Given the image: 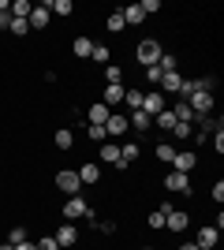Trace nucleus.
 Listing matches in <instances>:
<instances>
[{
  "mask_svg": "<svg viewBox=\"0 0 224 250\" xmlns=\"http://www.w3.org/2000/svg\"><path fill=\"white\" fill-rule=\"evenodd\" d=\"M120 11H123V22H127V26H139V22H146V15H142L139 4H131V8H120Z\"/></svg>",
  "mask_w": 224,
  "mask_h": 250,
  "instance_id": "393cba45",
  "label": "nucleus"
},
{
  "mask_svg": "<svg viewBox=\"0 0 224 250\" xmlns=\"http://www.w3.org/2000/svg\"><path fill=\"white\" fill-rule=\"evenodd\" d=\"M161 52H164V45H161L157 38H142V42L135 45V60H139L142 67H157Z\"/></svg>",
  "mask_w": 224,
  "mask_h": 250,
  "instance_id": "f257e3e1",
  "label": "nucleus"
},
{
  "mask_svg": "<svg viewBox=\"0 0 224 250\" xmlns=\"http://www.w3.org/2000/svg\"><path fill=\"white\" fill-rule=\"evenodd\" d=\"M127 124H131V131H149L153 120H149L146 112H127Z\"/></svg>",
  "mask_w": 224,
  "mask_h": 250,
  "instance_id": "5701e85b",
  "label": "nucleus"
},
{
  "mask_svg": "<svg viewBox=\"0 0 224 250\" xmlns=\"http://www.w3.org/2000/svg\"><path fill=\"white\" fill-rule=\"evenodd\" d=\"M139 250H157V247H139Z\"/></svg>",
  "mask_w": 224,
  "mask_h": 250,
  "instance_id": "49530a36",
  "label": "nucleus"
},
{
  "mask_svg": "<svg viewBox=\"0 0 224 250\" xmlns=\"http://www.w3.org/2000/svg\"><path fill=\"white\" fill-rule=\"evenodd\" d=\"M217 243H221V231H217L213 224L198 228V235H194V247H198V250H217Z\"/></svg>",
  "mask_w": 224,
  "mask_h": 250,
  "instance_id": "0eeeda50",
  "label": "nucleus"
},
{
  "mask_svg": "<svg viewBox=\"0 0 224 250\" xmlns=\"http://www.w3.org/2000/svg\"><path fill=\"white\" fill-rule=\"evenodd\" d=\"M127 131H131V124H127V116H123V112H112V116H108V124H105V135L108 138H123Z\"/></svg>",
  "mask_w": 224,
  "mask_h": 250,
  "instance_id": "9b49d317",
  "label": "nucleus"
},
{
  "mask_svg": "<svg viewBox=\"0 0 224 250\" xmlns=\"http://www.w3.org/2000/svg\"><path fill=\"white\" fill-rule=\"evenodd\" d=\"M164 190H172V194H191V176L168 172V176H164Z\"/></svg>",
  "mask_w": 224,
  "mask_h": 250,
  "instance_id": "9d476101",
  "label": "nucleus"
},
{
  "mask_svg": "<svg viewBox=\"0 0 224 250\" xmlns=\"http://www.w3.org/2000/svg\"><path fill=\"white\" fill-rule=\"evenodd\" d=\"M146 224H149V228H153V231H161V228H164V213H161V209H153Z\"/></svg>",
  "mask_w": 224,
  "mask_h": 250,
  "instance_id": "c9c22d12",
  "label": "nucleus"
},
{
  "mask_svg": "<svg viewBox=\"0 0 224 250\" xmlns=\"http://www.w3.org/2000/svg\"><path fill=\"white\" fill-rule=\"evenodd\" d=\"M15 250H38V243H34V239H26V243H19Z\"/></svg>",
  "mask_w": 224,
  "mask_h": 250,
  "instance_id": "37998d69",
  "label": "nucleus"
},
{
  "mask_svg": "<svg viewBox=\"0 0 224 250\" xmlns=\"http://www.w3.org/2000/svg\"><path fill=\"white\" fill-rule=\"evenodd\" d=\"M180 86H183V75L180 71H164V75H161V83H157V90L168 97V94H180Z\"/></svg>",
  "mask_w": 224,
  "mask_h": 250,
  "instance_id": "4468645a",
  "label": "nucleus"
},
{
  "mask_svg": "<svg viewBox=\"0 0 224 250\" xmlns=\"http://www.w3.org/2000/svg\"><path fill=\"white\" fill-rule=\"evenodd\" d=\"M86 213H90V206H86L82 194H71V198L64 202V220H82Z\"/></svg>",
  "mask_w": 224,
  "mask_h": 250,
  "instance_id": "423d86ee",
  "label": "nucleus"
},
{
  "mask_svg": "<svg viewBox=\"0 0 224 250\" xmlns=\"http://www.w3.org/2000/svg\"><path fill=\"white\" fill-rule=\"evenodd\" d=\"M168 135H172V138H180V142H187V138L194 135V127H191V124H176V127L168 131Z\"/></svg>",
  "mask_w": 224,
  "mask_h": 250,
  "instance_id": "473e14b6",
  "label": "nucleus"
},
{
  "mask_svg": "<svg viewBox=\"0 0 224 250\" xmlns=\"http://www.w3.org/2000/svg\"><path fill=\"white\" fill-rule=\"evenodd\" d=\"M153 124H157L161 131H172V127H176V116H172L168 108H164V112H161V116H153Z\"/></svg>",
  "mask_w": 224,
  "mask_h": 250,
  "instance_id": "2f4dec72",
  "label": "nucleus"
},
{
  "mask_svg": "<svg viewBox=\"0 0 224 250\" xmlns=\"http://www.w3.org/2000/svg\"><path fill=\"white\" fill-rule=\"evenodd\" d=\"M53 239L60 243V250H71L75 243H79V228H75V224H67V220H64V224H60V228L53 231Z\"/></svg>",
  "mask_w": 224,
  "mask_h": 250,
  "instance_id": "6e6552de",
  "label": "nucleus"
},
{
  "mask_svg": "<svg viewBox=\"0 0 224 250\" xmlns=\"http://www.w3.org/2000/svg\"><path fill=\"white\" fill-rule=\"evenodd\" d=\"M53 142H56V149H71L75 146V131H67V127H60L53 135Z\"/></svg>",
  "mask_w": 224,
  "mask_h": 250,
  "instance_id": "bb28decb",
  "label": "nucleus"
},
{
  "mask_svg": "<svg viewBox=\"0 0 224 250\" xmlns=\"http://www.w3.org/2000/svg\"><path fill=\"white\" fill-rule=\"evenodd\" d=\"M139 8H142V15L149 19V15H157V11H161V0H142Z\"/></svg>",
  "mask_w": 224,
  "mask_h": 250,
  "instance_id": "e433bc0d",
  "label": "nucleus"
},
{
  "mask_svg": "<svg viewBox=\"0 0 224 250\" xmlns=\"http://www.w3.org/2000/svg\"><path fill=\"white\" fill-rule=\"evenodd\" d=\"M176 250H198V247H194V243H183V247H176Z\"/></svg>",
  "mask_w": 224,
  "mask_h": 250,
  "instance_id": "c03bdc74",
  "label": "nucleus"
},
{
  "mask_svg": "<svg viewBox=\"0 0 224 250\" xmlns=\"http://www.w3.org/2000/svg\"><path fill=\"white\" fill-rule=\"evenodd\" d=\"M8 30L15 34V38H26V34H30V22H26V19H11Z\"/></svg>",
  "mask_w": 224,
  "mask_h": 250,
  "instance_id": "72a5a7b5",
  "label": "nucleus"
},
{
  "mask_svg": "<svg viewBox=\"0 0 224 250\" xmlns=\"http://www.w3.org/2000/svg\"><path fill=\"white\" fill-rule=\"evenodd\" d=\"M153 157H157V161H164V165H172V157H176V146H172V142H157Z\"/></svg>",
  "mask_w": 224,
  "mask_h": 250,
  "instance_id": "c85d7f7f",
  "label": "nucleus"
},
{
  "mask_svg": "<svg viewBox=\"0 0 224 250\" xmlns=\"http://www.w3.org/2000/svg\"><path fill=\"white\" fill-rule=\"evenodd\" d=\"M26 239H30L26 224H11V228H8V243H11V247H19V243H26Z\"/></svg>",
  "mask_w": 224,
  "mask_h": 250,
  "instance_id": "b1692460",
  "label": "nucleus"
},
{
  "mask_svg": "<svg viewBox=\"0 0 224 250\" xmlns=\"http://www.w3.org/2000/svg\"><path fill=\"white\" fill-rule=\"evenodd\" d=\"M123 104H127V112H139V108H142V90L127 86V90H123Z\"/></svg>",
  "mask_w": 224,
  "mask_h": 250,
  "instance_id": "4be33fe9",
  "label": "nucleus"
},
{
  "mask_svg": "<svg viewBox=\"0 0 224 250\" xmlns=\"http://www.w3.org/2000/svg\"><path fill=\"white\" fill-rule=\"evenodd\" d=\"M90 60L105 67V63H112V49H108V45H94V52H90Z\"/></svg>",
  "mask_w": 224,
  "mask_h": 250,
  "instance_id": "cd10ccee",
  "label": "nucleus"
},
{
  "mask_svg": "<svg viewBox=\"0 0 224 250\" xmlns=\"http://www.w3.org/2000/svg\"><path fill=\"white\" fill-rule=\"evenodd\" d=\"M164 228H168V231H176V235H180V231H187V228H191V217H187L183 209H172L168 217H164Z\"/></svg>",
  "mask_w": 224,
  "mask_h": 250,
  "instance_id": "2eb2a0df",
  "label": "nucleus"
},
{
  "mask_svg": "<svg viewBox=\"0 0 224 250\" xmlns=\"http://www.w3.org/2000/svg\"><path fill=\"white\" fill-rule=\"evenodd\" d=\"M34 4L30 0H11V19H30Z\"/></svg>",
  "mask_w": 224,
  "mask_h": 250,
  "instance_id": "a878e982",
  "label": "nucleus"
},
{
  "mask_svg": "<svg viewBox=\"0 0 224 250\" xmlns=\"http://www.w3.org/2000/svg\"><path fill=\"white\" fill-rule=\"evenodd\" d=\"M45 4H49V11H53V15H60V19H71V11H75L71 0H45Z\"/></svg>",
  "mask_w": 224,
  "mask_h": 250,
  "instance_id": "aec40b11",
  "label": "nucleus"
},
{
  "mask_svg": "<svg viewBox=\"0 0 224 250\" xmlns=\"http://www.w3.org/2000/svg\"><path fill=\"white\" fill-rule=\"evenodd\" d=\"M75 172H79V179H82V187H94V183H101V165H97V161H82Z\"/></svg>",
  "mask_w": 224,
  "mask_h": 250,
  "instance_id": "1a4fd4ad",
  "label": "nucleus"
},
{
  "mask_svg": "<svg viewBox=\"0 0 224 250\" xmlns=\"http://www.w3.org/2000/svg\"><path fill=\"white\" fill-rule=\"evenodd\" d=\"M123 26H127V22H123V11H112V15L105 19V30H108V34H120Z\"/></svg>",
  "mask_w": 224,
  "mask_h": 250,
  "instance_id": "7c9ffc66",
  "label": "nucleus"
},
{
  "mask_svg": "<svg viewBox=\"0 0 224 250\" xmlns=\"http://www.w3.org/2000/svg\"><path fill=\"white\" fill-rule=\"evenodd\" d=\"M56 190H64L67 198H71V194H79V190H82V179H79V172H75V168L56 172Z\"/></svg>",
  "mask_w": 224,
  "mask_h": 250,
  "instance_id": "20e7f679",
  "label": "nucleus"
},
{
  "mask_svg": "<svg viewBox=\"0 0 224 250\" xmlns=\"http://www.w3.org/2000/svg\"><path fill=\"white\" fill-rule=\"evenodd\" d=\"M123 90H127V86H105V90H101V104H108V108H112V104H123Z\"/></svg>",
  "mask_w": 224,
  "mask_h": 250,
  "instance_id": "f3484780",
  "label": "nucleus"
},
{
  "mask_svg": "<svg viewBox=\"0 0 224 250\" xmlns=\"http://www.w3.org/2000/svg\"><path fill=\"white\" fill-rule=\"evenodd\" d=\"M0 250H15V247H11V243H0Z\"/></svg>",
  "mask_w": 224,
  "mask_h": 250,
  "instance_id": "a18cd8bd",
  "label": "nucleus"
},
{
  "mask_svg": "<svg viewBox=\"0 0 224 250\" xmlns=\"http://www.w3.org/2000/svg\"><path fill=\"white\" fill-rule=\"evenodd\" d=\"M71 52L79 56V60H90V52H94V42H90V38H75V42H71Z\"/></svg>",
  "mask_w": 224,
  "mask_h": 250,
  "instance_id": "412c9836",
  "label": "nucleus"
},
{
  "mask_svg": "<svg viewBox=\"0 0 224 250\" xmlns=\"http://www.w3.org/2000/svg\"><path fill=\"white\" fill-rule=\"evenodd\" d=\"M38 250H60V243H56L53 235H41V239H38Z\"/></svg>",
  "mask_w": 224,
  "mask_h": 250,
  "instance_id": "ea45409f",
  "label": "nucleus"
},
{
  "mask_svg": "<svg viewBox=\"0 0 224 250\" xmlns=\"http://www.w3.org/2000/svg\"><path fill=\"white\" fill-rule=\"evenodd\" d=\"M49 19H53V11H49V4H34V11H30V30H45L49 26Z\"/></svg>",
  "mask_w": 224,
  "mask_h": 250,
  "instance_id": "ddd939ff",
  "label": "nucleus"
},
{
  "mask_svg": "<svg viewBox=\"0 0 224 250\" xmlns=\"http://www.w3.org/2000/svg\"><path fill=\"white\" fill-rule=\"evenodd\" d=\"M86 138H90V142H97V146H101V142H108L105 127H86Z\"/></svg>",
  "mask_w": 224,
  "mask_h": 250,
  "instance_id": "f704fd0d",
  "label": "nucleus"
},
{
  "mask_svg": "<svg viewBox=\"0 0 224 250\" xmlns=\"http://www.w3.org/2000/svg\"><path fill=\"white\" fill-rule=\"evenodd\" d=\"M108 116H112V108H108V104H101V101H94L90 108H86V120H90V127H105V124H108Z\"/></svg>",
  "mask_w": 224,
  "mask_h": 250,
  "instance_id": "f8f14e48",
  "label": "nucleus"
},
{
  "mask_svg": "<svg viewBox=\"0 0 224 250\" xmlns=\"http://www.w3.org/2000/svg\"><path fill=\"white\" fill-rule=\"evenodd\" d=\"M194 165H198V153H191V149H176V157H172V172H183V176H191Z\"/></svg>",
  "mask_w": 224,
  "mask_h": 250,
  "instance_id": "39448f33",
  "label": "nucleus"
},
{
  "mask_svg": "<svg viewBox=\"0 0 224 250\" xmlns=\"http://www.w3.org/2000/svg\"><path fill=\"white\" fill-rule=\"evenodd\" d=\"M139 153H142V146H139V142H127V138L120 142V161H123V165H131V161H139Z\"/></svg>",
  "mask_w": 224,
  "mask_h": 250,
  "instance_id": "6ab92c4d",
  "label": "nucleus"
},
{
  "mask_svg": "<svg viewBox=\"0 0 224 250\" xmlns=\"http://www.w3.org/2000/svg\"><path fill=\"white\" fill-rule=\"evenodd\" d=\"M101 161H108V165H116L120 172H123V161H120V142H101Z\"/></svg>",
  "mask_w": 224,
  "mask_h": 250,
  "instance_id": "dca6fc26",
  "label": "nucleus"
},
{
  "mask_svg": "<svg viewBox=\"0 0 224 250\" xmlns=\"http://www.w3.org/2000/svg\"><path fill=\"white\" fill-rule=\"evenodd\" d=\"M101 75H105V86H123V67L120 63H105Z\"/></svg>",
  "mask_w": 224,
  "mask_h": 250,
  "instance_id": "a211bd4d",
  "label": "nucleus"
},
{
  "mask_svg": "<svg viewBox=\"0 0 224 250\" xmlns=\"http://www.w3.org/2000/svg\"><path fill=\"white\" fill-rule=\"evenodd\" d=\"M187 104H191V112H194V116H213L217 94H209V90H194V94L187 97Z\"/></svg>",
  "mask_w": 224,
  "mask_h": 250,
  "instance_id": "f03ea898",
  "label": "nucleus"
},
{
  "mask_svg": "<svg viewBox=\"0 0 224 250\" xmlns=\"http://www.w3.org/2000/svg\"><path fill=\"white\" fill-rule=\"evenodd\" d=\"M157 67H161V75H164V71H180V56H172V52H161Z\"/></svg>",
  "mask_w": 224,
  "mask_h": 250,
  "instance_id": "c756f323",
  "label": "nucleus"
},
{
  "mask_svg": "<svg viewBox=\"0 0 224 250\" xmlns=\"http://www.w3.org/2000/svg\"><path fill=\"white\" fill-rule=\"evenodd\" d=\"M213 202H217V206H221V202H224V183H221V179H217V183H213Z\"/></svg>",
  "mask_w": 224,
  "mask_h": 250,
  "instance_id": "a19ab883",
  "label": "nucleus"
},
{
  "mask_svg": "<svg viewBox=\"0 0 224 250\" xmlns=\"http://www.w3.org/2000/svg\"><path fill=\"white\" fill-rule=\"evenodd\" d=\"M94 228L101 231V235H116V220H97Z\"/></svg>",
  "mask_w": 224,
  "mask_h": 250,
  "instance_id": "58836bf2",
  "label": "nucleus"
},
{
  "mask_svg": "<svg viewBox=\"0 0 224 250\" xmlns=\"http://www.w3.org/2000/svg\"><path fill=\"white\" fill-rule=\"evenodd\" d=\"M213 149H217V153H224V131H217V135H213Z\"/></svg>",
  "mask_w": 224,
  "mask_h": 250,
  "instance_id": "79ce46f5",
  "label": "nucleus"
},
{
  "mask_svg": "<svg viewBox=\"0 0 224 250\" xmlns=\"http://www.w3.org/2000/svg\"><path fill=\"white\" fill-rule=\"evenodd\" d=\"M142 75H146V83L157 90V83H161V67H142Z\"/></svg>",
  "mask_w": 224,
  "mask_h": 250,
  "instance_id": "4c0bfd02",
  "label": "nucleus"
},
{
  "mask_svg": "<svg viewBox=\"0 0 224 250\" xmlns=\"http://www.w3.org/2000/svg\"><path fill=\"white\" fill-rule=\"evenodd\" d=\"M164 108H168V97L161 94V90H149V94H142V108H139V112H146L149 120H153V116H161Z\"/></svg>",
  "mask_w": 224,
  "mask_h": 250,
  "instance_id": "7ed1b4c3",
  "label": "nucleus"
}]
</instances>
